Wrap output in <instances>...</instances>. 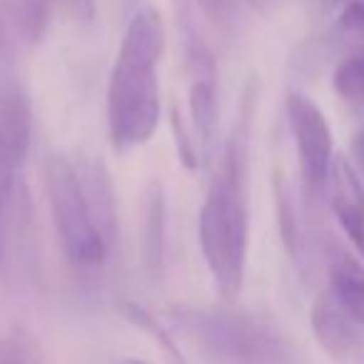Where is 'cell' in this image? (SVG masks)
I'll use <instances>...</instances> for the list:
<instances>
[{"mask_svg":"<svg viewBox=\"0 0 364 364\" xmlns=\"http://www.w3.org/2000/svg\"><path fill=\"white\" fill-rule=\"evenodd\" d=\"M41 352L26 332H11L0 339V364H38Z\"/></svg>","mask_w":364,"mask_h":364,"instance_id":"16","label":"cell"},{"mask_svg":"<svg viewBox=\"0 0 364 364\" xmlns=\"http://www.w3.org/2000/svg\"><path fill=\"white\" fill-rule=\"evenodd\" d=\"M177 322L205 352L225 364H294L289 342L274 324L235 307L182 309Z\"/></svg>","mask_w":364,"mask_h":364,"instance_id":"3","label":"cell"},{"mask_svg":"<svg viewBox=\"0 0 364 364\" xmlns=\"http://www.w3.org/2000/svg\"><path fill=\"white\" fill-rule=\"evenodd\" d=\"M190 117H193V130L198 135L200 155L208 160L213 152L215 130H218V82L215 75L193 77L190 82Z\"/></svg>","mask_w":364,"mask_h":364,"instance_id":"11","label":"cell"},{"mask_svg":"<svg viewBox=\"0 0 364 364\" xmlns=\"http://www.w3.org/2000/svg\"><path fill=\"white\" fill-rule=\"evenodd\" d=\"M43 175H46V193L53 223L65 250V257L70 259V264L82 269L102 264L110 250L97 235L90 213H87L75 162L63 152H50L43 165Z\"/></svg>","mask_w":364,"mask_h":364,"instance_id":"4","label":"cell"},{"mask_svg":"<svg viewBox=\"0 0 364 364\" xmlns=\"http://www.w3.org/2000/svg\"><path fill=\"white\" fill-rule=\"evenodd\" d=\"M312 332L322 349L337 362H349L359 354L364 342V324L334 297L332 289H324L312 307Z\"/></svg>","mask_w":364,"mask_h":364,"instance_id":"6","label":"cell"},{"mask_svg":"<svg viewBox=\"0 0 364 364\" xmlns=\"http://www.w3.org/2000/svg\"><path fill=\"white\" fill-rule=\"evenodd\" d=\"M332 85L342 100L364 102V50L342 58L334 68Z\"/></svg>","mask_w":364,"mask_h":364,"instance_id":"14","label":"cell"},{"mask_svg":"<svg viewBox=\"0 0 364 364\" xmlns=\"http://www.w3.org/2000/svg\"><path fill=\"white\" fill-rule=\"evenodd\" d=\"M337 31L342 36L364 38V0H347L337 18Z\"/></svg>","mask_w":364,"mask_h":364,"instance_id":"20","label":"cell"},{"mask_svg":"<svg viewBox=\"0 0 364 364\" xmlns=\"http://www.w3.org/2000/svg\"><path fill=\"white\" fill-rule=\"evenodd\" d=\"M142 264L152 282L165 274V190L160 180H152L142 208Z\"/></svg>","mask_w":364,"mask_h":364,"instance_id":"10","label":"cell"},{"mask_svg":"<svg viewBox=\"0 0 364 364\" xmlns=\"http://www.w3.org/2000/svg\"><path fill=\"white\" fill-rule=\"evenodd\" d=\"M122 314H125V317L130 319L135 327H140L142 332H147L157 344H160L162 352H165L167 359H170V364H188V359L182 357L180 347H177L175 339L170 337V332H167V329L162 327V324L157 322V319L152 317L145 307H140V304H132V302H125V304H122Z\"/></svg>","mask_w":364,"mask_h":364,"instance_id":"15","label":"cell"},{"mask_svg":"<svg viewBox=\"0 0 364 364\" xmlns=\"http://www.w3.org/2000/svg\"><path fill=\"white\" fill-rule=\"evenodd\" d=\"M0 135L23 165L31 147V105L18 87H0Z\"/></svg>","mask_w":364,"mask_h":364,"instance_id":"12","label":"cell"},{"mask_svg":"<svg viewBox=\"0 0 364 364\" xmlns=\"http://www.w3.org/2000/svg\"><path fill=\"white\" fill-rule=\"evenodd\" d=\"M77 177H80L82 195H85V205L90 220L95 225L97 235L102 237V242L107 245V250H112L117 240V198L115 188H112V177L107 165L100 157H82L75 165Z\"/></svg>","mask_w":364,"mask_h":364,"instance_id":"8","label":"cell"},{"mask_svg":"<svg viewBox=\"0 0 364 364\" xmlns=\"http://www.w3.org/2000/svg\"><path fill=\"white\" fill-rule=\"evenodd\" d=\"M274 198H277V220H279V232H282V242L287 247V252L292 255L294 262H304L307 259V237L302 235V228H299L297 220V210H294V203L289 198V190L284 188V182L274 180Z\"/></svg>","mask_w":364,"mask_h":364,"instance_id":"13","label":"cell"},{"mask_svg":"<svg viewBox=\"0 0 364 364\" xmlns=\"http://www.w3.org/2000/svg\"><path fill=\"white\" fill-rule=\"evenodd\" d=\"M289 130L299 157V175L307 198H319L327 188V177L334 162L332 130L324 112L302 92H289L284 100Z\"/></svg>","mask_w":364,"mask_h":364,"instance_id":"5","label":"cell"},{"mask_svg":"<svg viewBox=\"0 0 364 364\" xmlns=\"http://www.w3.org/2000/svg\"><path fill=\"white\" fill-rule=\"evenodd\" d=\"M165 23L155 8L130 18L107 85V127L117 150L145 145L160 122L157 63L165 53Z\"/></svg>","mask_w":364,"mask_h":364,"instance_id":"2","label":"cell"},{"mask_svg":"<svg viewBox=\"0 0 364 364\" xmlns=\"http://www.w3.org/2000/svg\"><path fill=\"white\" fill-rule=\"evenodd\" d=\"M195 6L220 28H232L237 18L242 16V8L247 0H195Z\"/></svg>","mask_w":364,"mask_h":364,"instance_id":"18","label":"cell"},{"mask_svg":"<svg viewBox=\"0 0 364 364\" xmlns=\"http://www.w3.org/2000/svg\"><path fill=\"white\" fill-rule=\"evenodd\" d=\"M13 16H16L21 31L31 41H38L43 36V28L48 23V11L43 6V0H21L16 6V11H13Z\"/></svg>","mask_w":364,"mask_h":364,"instance_id":"17","label":"cell"},{"mask_svg":"<svg viewBox=\"0 0 364 364\" xmlns=\"http://www.w3.org/2000/svg\"><path fill=\"white\" fill-rule=\"evenodd\" d=\"M352 155H354V170L359 172V177H364V130L354 137L352 142Z\"/></svg>","mask_w":364,"mask_h":364,"instance_id":"21","label":"cell"},{"mask_svg":"<svg viewBox=\"0 0 364 364\" xmlns=\"http://www.w3.org/2000/svg\"><path fill=\"white\" fill-rule=\"evenodd\" d=\"M324 193L339 228L364 255V185L359 172L344 155H334Z\"/></svg>","mask_w":364,"mask_h":364,"instance_id":"7","label":"cell"},{"mask_svg":"<svg viewBox=\"0 0 364 364\" xmlns=\"http://www.w3.org/2000/svg\"><path fill=\"white\" fill-rule=\"evenodd\" d=\"M255 95L247 90L237 120L225 142L220 167L210 182L200 210V247L220 297L232 304L240 297L247 267L250 213H247V160L250 122Z\"/></svg>","mask_w":364,"mask_h":364,"instance_id":"1","label":"cell"},{"mask_svg":"<svg viewBox=\"0 0 364 364\" xmlns=\"http://www.w3.org/2000/svg\"><path fill=\"white\" fill-rule=\"evenodd\" d=\"M120 364H147V362H140V359H125V362H120Z\"/></svg>","mask_w":364,"mask_h":364,"instance_id":"23","label":"cell"},{"mask_svg":"<svg viewBox=\"0 0 364 364\" xmlns=\"http://www.w3.org/2000/svg\"><path fill=\"white\" fill-rule=\"evenodd\" d=\"M21 162L16 160L13 150L8 147V142L0 135V215H3V205L11 198L13 182H16V170Z\"/></svg>","mask_w":364,"mask_h":364,"instance_id":"19","label":"cell"},{"mask_svg":"<svg viewBox=\"0 0 364 364\" xmlns=\"http://www.w3.org/2000/svg\"><path fill=\"white\" fill-rule=\"evenodd\" d=\"M322 257L329 274L327 289H332L334 297L357 317V322L364 324V267L334 242L322 250Z\"/></svg>","mask_w":364,"mask_h":364,"instance_id":"9","label":"cell"},{"mask_svg":"<svg viewBox=\"0 0 364 364\" xmlns=\"http://www.w3.org/2000/svg\"><path fill=\"white\" fill-rule=\"evenodd\" d=\"M269 3H272V0H247V6H252V8H259V11H262V8H267Z\"/></svg>","mask_w":364,"mask_h":364,"instance_id":"22","label":"cell"}]
</instances>
